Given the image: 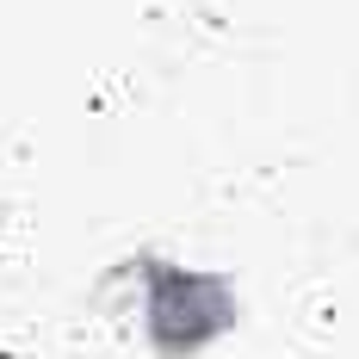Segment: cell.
Returning <instances> with one entry per match:
<instances>
[{
	"mask_svg": "<svg viewBox=\"0 0 359 359\" xmlns=\"http://www.w3.org/2000/svg\"><path fill=\"white\" fill-rule=\"evenodd\" d=\"M124 285L137 291V304L124 310V316H137L143 334L155 347H174V353H198L211 334L236 323V304H229V291L217 285V279H192L186 266H161V260H137L130 273H118Z\"/></svg>",
	"mask_w": 359,
	"mask_h": 359,
	"instance_id": "1",
	"label": "cell"
}]
</instances>
